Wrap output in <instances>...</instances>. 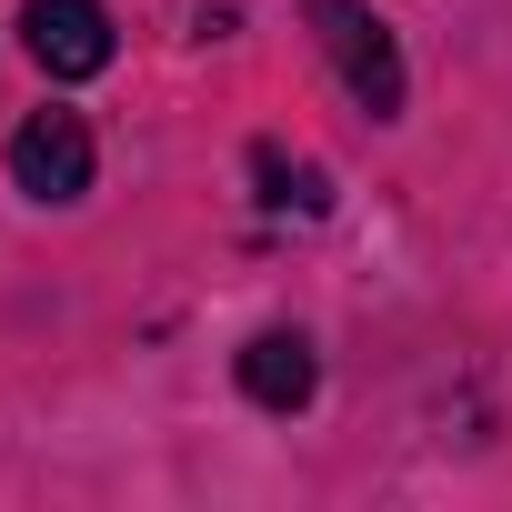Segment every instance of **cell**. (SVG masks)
Returning a JSON list of instances; mask_svg holds the SVG:
<instances>
[{
    "mask_svg": "<svg viewBox=\"0 0 512 512\" xmlns=\"http://www.w3.org/2000/svg\"><path fill=\"white\" fill-rule=\"evenodd\" d=\"M302 21H312V41L332 51L342 91H352L372 121H392V111H402V51H392V31L362 11V0H302Z\"/></svg>",
    "mask_w": 512,
    "mask_h": 512,
    "instance_id": "cell-1",
    "label": "cell"
},
{
    "mask_svg": "<svg viewBox=\"0 0 512 512\" xmlns=\"http://www.w3.org/2000/svg\"><path fill=\"white\" fill-rule=\"evenodd\" d=\"M21 51L51 71V81H101L111 71V11L101 0H21Z\"/></svg>",
    "mask_w": 512,
    "mask_h": 512,
    "instance_id": "cell-2",
    "label": "cell"
},
{
    "mask_svg": "<svg viewBox=\"0 0 512 512\" xmlns=\"http://www.w3.org/2000/svg\"><path fill=\"white\" fill-rule=\"evenodd\" d=\"M11 181L31 201H81L91 191V121L81 111H31L11 131Z\"/></svg>",
    "mask_w": 512,
    "mask_h": 512,
    "instance_id": "cell-3",
    "label": "cell"
},
{
    "mask_svg": "<svg viewBox=\"0 0 512 512\" xmlns=\"http://www.w3.org/2000/svg\"><path fill=\"white\" fill-rule=\"evenodd\" d=\"M241 392L262 402V412H302L312 392H322V352L302 342V332H262L241 352Z\"/></svg>",
    "mask_w": 512,
    "mask_h": 512,
    "instance_id": "cell-4",
    "label": "cell"
}]
</instances>
